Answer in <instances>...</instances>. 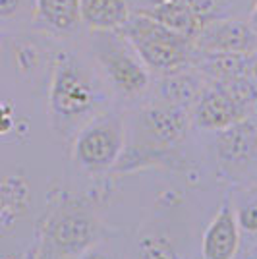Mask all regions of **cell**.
I'll return each instance as SVG.
<instances>
[{
	"mask_svg": "<svg viewBox=\"0 0 257 259\" xmlns=\"http://www.w3.org/2000/svg\"><path fill=\"white\" fill-rule=\"evenodd\" d=\"M134 259H188V253L164 228L149 225L136 234Z\"/></svg>",
	"mask_w": 257,
	"mask_h": 259,
	"instance_id": "cell-15",
	"label": "cell"
},
{
	"mask_svg": "<svg viewBox=\"0 0 257 259\" xmlns=\"http://www.w3.org/2000/svg\"><path fill=\"white\" fill-rule=\"evenodd\" d=\"M118 31L128 39L151 72L162 76L192 66L195 54L193 39L172 31L141 12L130 14Z\"/></svg>",
	"mask_w": 257,
	"mask_h": 259,
	"instance_id": "cell-4",
	"label": "cell"
},
{
	"mask_svg": "<svg viewBox=\"0 0 257 259\" xmlns=\"http://www.w3.org/2000/svg\"><path fill=\"white\" fill-rule=\"evenodd\" d=\"M29 192L22 178L0 180V221L10 223L27 209Z\"/></svg>",
	"mask_w": 257,
	"mask_h": 259,
	"instance_id": "cell-18",
	"label": "cell"
},
{
	"mask_svg": "<svg viewBox=\"0 0 257 259\" xmlns=\"http://www.w3.org/2000/svg\"><path fill=\"white\" fill-rule=\"evenodd\" d=\"M199 53H244L257 54V29L249 22L225 18L203 23L193 39Z\"/></svg>",
	"mask_w": 257,
	"mask_h": 259,
	"instance_id": "cell-9",
	"label": "cell"
},
{
	"mask_svg": "<svg viewBox=\"0 0 257 259\" xmlns=\"http://www.w3.org/2000/svg\"><path fill=\"white\" fill-rule=\"evenodd\" d=\"M192 12L201 20V23L236 18L240 0H184Z\"/></svg>",
	"mask_w": 257,
	"mask_h": 259,
	"instance_id": "cell-19",
	"label": "cell"
},
{
	"mask_svg": "<svg viewBox=\"0 0 257 259\" xmlns=\"http://www.w3.org/2000/svg\"><path fill=\"white\" fill-rule=\"evenodd\" d=\"M79 10L91 29H118L130 16L126 0H79Z\"/></svg>",
	"mask_w": 257,
	"mask_h": 259,
	"instance_id": "cell-17",
	"label": "cell"
},
{
	"mask_svg": "<svg viewBox=\"0 0 257 259\" xmlns=\"http://www.w3.org/2000/svg\"><path fill=\"white\" fill-rule=\"evenodd\" d=\"M228 197L242 234V246L257 248V182L234 186Z\"/></svg>",
	"mask_w": 257,
	"mask_h": 259,
	"instance_id": "cell-16",
	"label": "cell"
},
{
	"mask_svg": "<svg viewBox=\"0 0 257 259\" xmlns=\"http://www.w3.org/2000/svg\"><path fill=\"white\" fill-rule=\"evenodd\" d=\"M23 0H0V20H10L22 10Z\"/></svg>",
	"mask_w": 257,
	"mask_h": 259,
	"instance_id": "cell-21",
	"label": "cell"
},
{
	"mask_svg": "<svg viewBox=\"0 0 257 259\" xmlns=\"http://www.w3.org/2000/svg\"><path fill=\"white\" fill-rule=\"evenodd\" d=\"M236 259H257V248H244L242 246Z\"/></svg>",
	"mask_w": 257,
	"mask_h": 259,
	"instance_id": "cell-23",
	"label": "cell"
},
{
	"mask_svg": "<svg viewBox=\"0 0 257 259\" xmlns=\"http://www.w3.org/2000/svg\"><path fill=\"white\" fill-rule=\"evenodd\" d=\"M213 161L223 182L230 186L257 182V110L213 132Z\"/></svg>",
	"mask_w": 257,
	"mask_h": 259,
	"instance_id": "cell-7",
	"label": "cell"
},
{
	"mask_svg": "<svg viewBox=\"0 0 257 259\" xmlns=\"http://www.w3.org/2000/svg\"><path fill=\"white\" fill-rule=\"evenodd\" d=\"M126 145V116L107 107L87 120L72 138V161L89 176H107Z\"/></svg>",
	"mask_w": 257,
	"mask_h": 259,
	"instance_id": "cell-5",
	"label": "cell"
},
{
	"mask_svg": "<svg viewBox=\"0 0 257 259\" xmlns=\"http://www.w3.org/2000/svg\"><path fill=\"white\" fill-rule=\"evenodd\" d=\"M255 81H257V64H255Z\"/></svg>",
	"mask_w": 257,
	"mask_h": 259,
	"instance_id": "cell-25",
	"label": "cell"
},
{
	"mask_svg": "<svg viewBox=\"0 0 257 259\" xmlns=\"http://www.w3.org/2000/svg\"><path fill=\"white\" fill-rule=\"evenodd\" d=\"M242 246V234L238 228L230 197L221 203L217 215L209 223L201 240V259H236Z\"/></svg>",
	"mask_w": 257,
	"mask_h": 259,
	"instance_id": "cell-10",
	"label": "cell"
},
{
	"mask_svg": "<svg viewBox=\"0 0 257 259\" xmlns=\"http://www.w3.org/2000/svg\"><path fill=\"white\" fill-rule=\"evenodd\" d=\"M12 126H14L12 108L0 101V136H2V134H8L12 130Z\"/></svg>",
	"mask_w": 257,
	"mask_h": 259,
	"instance_id": "cell-22",
	"label": "cell"
},
{
	"mask_svg": "<svg viewBox=\"0 0 257 259\" xmlns=\"http://www.w3.org/2000/svg\"><path fill=\"white\" fill-rule=\"evenodd\" d=\"M255 112L230 91L225 81L207 79L201 95L192 107V124L205 132H217Z\"/></svg>",
	"mask_w": 257,
	"mask_h": 259,
	"instance_id": "cell-8",
	"label": "cell"
},
{
	"mask_svg": "<svg viewBox=\"0 0 257 259\" xmlns=\"http://www.w3.org/2000/svg\"><path fill=\"white\" fill-rule=\"evenodd\" d=\"M89 41L103 76L120 97L138 99L149 89V68L118 29H91Z\"/></svg>",
	"mask_w": 257,
	"mask_h": 259,
	"instance_id": "cell-6",
	"label": "cell"
},
{
	"mask_svg": "<svg viewBox=\"0 0 257 259\" xmlns=\"http://www.w3.org/2000/svg\"><path fill=\"white\" fill-rule=\"evenodd\" d=\"M110 228L95 195L53 190L35 227L27 259H77L95 244L108 240Z\"/></svg>",
	"mask_w": 257,
	"mask_h": 259,
	"instance_id": "cell-2",
	"label": "cell"
},
{
	"mask_svg": "<svg viewBox=\"0 0 257 259\" xmlns=\"http://www.w3.org/2000/svg\"><path fill=\"white\" fill-rule=\"evenodd\" d=\"M257 54L244 53H199L195 51L192 66L205 79H232L255 76Z\"/></svg>",
	"mask_w": 257,
	"mask_h": 259,
	"instance_id": "cell-11",
	"label": "cell"
},
{
	"mask_svg": "<svg viewBox=\"0 0 257 259\" xmlns=\"http://www.w3.org/2000/svg\"><path fill=\"white\" fill-rule=\"evenodd\" d=\"M192 126V110L155 99L136 112L132 128H126L124 151L110 174L124 176L145 168L188 170L192 161L182 147Z\"/></svg>",
	"mask_w": 257,
	"mask_h": 259,
	"instance_id": "cell-1",
	"label": "cell"
},
{
	"mask_svg": "<svg viewBox=\"0 0 257 259\" xmlns=\"http://www.w3.org/2000/svg\"><path fill=\"white\" fill-rule=\"evenodd\" d=\"M138 12L190 39H195L203 27L201 20L193 14L192 8L184 0H153L147 8H141Z\"/></svg>",
	"mask_w": 257,
	"mask_h": 259,
	"instance_id": "cell-13",
	"label": "cell"
},
{
	"mask_svg": "<svg viewBox=\"0 0 257 259\" xmlns=\"http://www.w3.org/2000/svg\"><path fill=\"white\" fill-rule=\"evenodd\" d=\"M77 259H120V257H118L116 251L107 244V240H103V242L95 244L93 248L87 249L85 253H81Z\"/></svg>",
	"mask_w": 257,
	"mask_h": 259,
	"instance_id": "cell-20",
	"label": "cell"
},
{
	"mask_svg": "<svg viewBox=\"0 0 257 259\" xmlns=\"http://www.w3.org/2000/svg\"><path fill=\"white\" fill-rule=\"evenodd\" d=\"M205 83L207 79L197 70L190 72L188 68H184L170 74H162L157 83V101L192 110L197 97L203 91Z\"/></svg>",
	"mask_w": 257,
	"mask_h": 259,
	"instance_id": "cell-12",
	"label": "cell"
},
{
	"mask_svg": "<svg viewBox=\"0 0 257 259\" xmlns=\"http://www.w3.org/2000/svg\"><path fill=\"white\" fill-rule=\"evenodd\" d=\"M37 25L56 35H70L81 23L79 0H35Z\"/></svg>",
	"mask_w": 257,
	"mask_h": 259,
	"instance_id": "cell-14",
	"label": "cell"
},
{
	"mask_svg": "<svg viewBox=\"0 0 257 259\" xmlns=\"http://www.w3.org/2000/svg\"><path fill=\"white\" fill-rule=\"evenodd\" d=\"M249 23L257 29V0L255 4H253V8H251V14H249Z\"/></svg>",
	"mask_w": 257,
	"mask_h": 259,
	"instance_id": "cell-24",
	"label": "cell"
},
{
	"mask_svg": "<svg viewBox=\"0 0 257 259\" xmlns=\"http://www.w3.org/2000/svg\"><path fill=\"white\" fill-rule=\"evenodd\" d=\"M108 107L101 77L75 53L62 51L54 58L49 89V120L54 134L70 140L95 114Z\"/></svg>",
	"mask_w": 257,
	"mask_h": 259,
	"instance_id": "cell-3",
	"label": "cell"
}]
</instances>
